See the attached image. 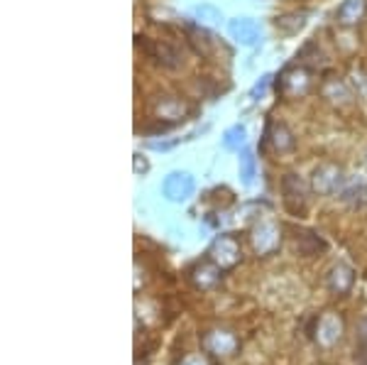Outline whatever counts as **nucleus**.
<instances>
[{
	"label": "nucleus",
	"instance_id": "obj_17",
	"mask_svg": "<svg viewBox=\"0 0 367 365\" xmlns=\"http://www.w3.org/2000/svg\"><path fill=\"white\" fill-rule=\"evenodd\" d=\"M245 142H248V128L243 126V123H235V126H230L228 131L223 133V147L225 150H238L240 147H245Z\"/></svg>",
	"mask_w": 367,
	"mask_h": 365
},
{
	"label": "nucleus",
	"instance_id": "obj_8",
	"mask_svg": "<svg viewBox=\"0 0 367 365\" xmlns=\"http://www.w3.org/2000/svg\"><path fill=\"white\" fill-rule=\"evenodd\" d=\"M220 272L223 270H220L214 260L199 262V265L191 270V282H194L196 287H201V290H211V287L220 280Z\"/></svg>",
	"mask_w": 367,
	"mask_h": 365
},
{
	"label": "nucleus",
	"instance_id": "obj_6",
	"mask_svg": "<svg viewBox=\"0 0 367 365\" xmlns=\"http://www.w3.org/2000/svg\"><path fill=\"white\" fill-rule=\"evenodd\" d=\"M228 35L233 37L238 45L253 47L260 40V25L253 17H233L228 22Z\"/></svg>",
	"mask_w": 367,
	"mask_h": 365
},
{
	"label": "nucleus",
	"instance_id": "obj_19",
	"mask_svg": "<svg viewBox=\"0 0 367 365\" xmlns=\"http://www.w3.org/2000/svg\"><path fill=\"white\" fill-rule=\"evenodd\" d=\"M194 15L199 17L201 22H209V25H218V22L223 20L220 10H218V8H214V6H199L194 10Z\"/></svg>",
	"mask_w": 367,
	"mask_h": 365
},
{
	"label": "nucleus",
	"instance_id": "obj_13",
	"mask_svg": "<svg viewBox=\"0 0 367 365\" xmlns=\"http://www.w3.org/2000/svg\"><path fill=\"white\" fill-rule=\"evenodd\" d=\"M297 251L301 255H316L318 251H326V243L313 230H299L297 233Z\"/></svg>",
	"mask_w": 367,
	"mask_h": 365
},
{
	"label": "nucleus",
	"instance_id": "obj_11",
	"mask_svg": "<svg viewBox=\"0 0 367 365\" xmlns=\"http://www.w3.org/2000/svg\"><path fill=\"white\" fill-rule=\"evenodd\" d=\"M326 282H328V287H331V292H336V295H347L352 282H355V275H352V270L347 265H336L326 275Z\"/></svg>",
	"mask_w": 367,
	"mask_h": 365
},
{
	"label": "nucleus",
	"instance_id": "obj_15",
	"mask_svg": "<svg viewBox=\"0 0 367 365\" xmlns=\"http://www.w3.org/2000/svg\"><path fill=\"white\" fill-rule=\"evenodd\" d=\"M304 25H306V15H301V13H284V15H279L277 20H274V27H277L282 35H297L299 30H304Z\"/></svg>",
	"mask_w": 367,
	"mask_h": 365
},
{
	"label": "nucleus",
	"instance_id": "obj_22",
	"mask_svg": "<svg viewBox=\"0 0 367 365\" xmlns=\"http://www.w3.org/2000/svg\"><path fill=\"white\" fill-rule=\"evenodd\" d=\"M181 365H206V363H204V360H201V358H186Z\"/></svg>",
	"mask_w": 367,
	"mask_h": 365
},
{
	"label": "nucleus",
	"instance_id": "obj_12",
	"mask_svg": "<svg viewBox=\"0 0 367 365\" xmlns=\"http://www.w3.org/2000/svg\"><path fill=\"white\" fill-rule=\"evenodd\" d=\"M206 348L216 355H230L238 348V341H235V336L228 334V331H211V334L206 336Z\"/></svg>",
	"mask_w": 367,
	"mask_h": 365
},
{
	"label": "nucleus",
	"instance_id": "obj_14",
	"mask_svg": "<svg viewBox=\"0 0 367 365\" xmlns=\"http://www.w3.org/2000/svg\"><path fill=\"white\" fill-rule=\"evenodd\" d=\"M238 170H240V181H243L245 186L253 184L255 177H257V160H255L253 150H248V147H243V150H240Z\"/></svg>",
	"mask_w": 367,
	"mask_h": 365
},
{
	"label": "nucleus",
	"instance_id": "obj_9",
	"mask_svg": "<svg viewBox=\"0 0 367 365\" xmlns=\"http://www.w3.org/2000/svg\"><path fill=\"white\" fill-rule=\"evenodd\" d=\"M343 334V321L336 314H326L318 319V329H316V338L323 345H333Z\"/></svg>",
	"mask_w": 367,
	"mask_h": 365
},
{
	"label": "nucleus",
	"instance_id": "obj_16",
	"mask_svg": "<svg viewBox=\"0 0 367 365\" xmlns=\"http://www.w3.org/2000/svg\"><path fill=\"white\" fill-rule=\"evenodd\" d=\"M340 199L347 201V204H352V206H362L367 201V179L347 181L345 189L340 191Z\"/></svg>",
	"mask_w": 367,
	"mask_h": 365
},
{
	"label": "nucleus",
	"instance_id": "obj_1",
	"mask_svg": "<svg viewBox=\"0 0 367 365\" xmlns=\"http://www.w3.org/2000/svg\"><path fill=\"white\" fill-rule=\"evenodd\" d=\"M194 191H196V181L189 172H181V170L169 172L162 181L164 199L172 201V204H184V201H189L191 196H194Z\"/></svg>",
	"mask_w": 367,
	"mask_h": 365
},
{
	"label": "nucleus",
	"instance_id": "obj_4",
	"mask_svg": "<svg viewBox=\"0 0 367 365\" xmlns=\"http://www.w3.org/2000/svg\"><path fill=\"white\" fill-rule=\"evenodd\" d=\"M209 255H211V260L220 267V270H228V267H233L235 262L240 260L238 240L230 238V235H218V238L214 240V246H211Z\"/></svg>",
	"mask_w": 367,
	"mask_h": 365
},
{
	"label": "nucleus",
	"instance_id": "obj_3",
	"mask_svg": "<svg viewBox=\"0 0 367 365\" xmlns=\"http://www.w3.org/2000/svg\"><path fill=\"white\" fill-rule=\"evenodd\" d=\"M345 177L338 165H321L313 172V191H318L321 196H336L345 189Z\"/></svg>",
	"mask_w": 367,
	"mask_h": 365
},
{
	"label": "nucleus",
	"instance_id": "obj_21",
	"mask_svg": "<svg viewBox=\"0 0 367 365\" xmlns=\"http://www.w3.org/2000/svg\"><path fill=\"white\" fill-rule=\"evenodd\" d=\"M133 162H135V174H140V172H142V174H144V172H147V170H149V162H147V160H144V157H142V155H140V152H135Z\"/></svg>",
	"mask_w": 367,
	"mask_h": 365
},
{
	"label": "nucleus",
	"instance_id": "obj_20",
	"mask_svg": "<svg viewBox=\"0 0 367 365\" xmlns=\"http://www.w3.org/2000/svg\"><path fill=\"white\" fill-rule=\"evenodd\" d=\"M269 84H272V74H264L262 79H260L257 84L253 86V91H250V98L257 100V96H264V91H267Z\"/></svg>",
	"mask_w": 367,
	"mask_h": 365
},
{
	"label": "nucleus",
	"instance_id": "obj_7",
	"mask_svg": "<svg viewBox=\"0 0 367 365\" xmlns=\"http://www.w3.org/2000/svg\"><path fill=\"white\" fill-rule=\"evenodd\" d=\"M253 246L260 255H267L279 246V230L272 221H262L260 225H255L253 230Z\"/></svg>",
	"mask_w": 367,
	"mask_h": 365
},
{
	"label": "nucleus",
	"instance_id": "obj_10",
	"mask_svg": "<svg viewBox=\"0 0 367 365\" xmlns=\"http://www.w3.org/2000/svg\"><path fill=\"white\" fill-rule=\"evenodd\" d=\"M365 13H367V0H343L336 17L340 25H355V22H360L365 17Z\"/></svg>",
	"mask_w": 367,
	"mask_h": 365
},
{
	"label": "nucleus",
	"instance_id": "obj_18",
	"mask_svg": "<svg viewBox=\"0 0 367 365\" xmlns=\"http://www.w3.org/2000/svg\"><path fill=\"white\" fill-rule=\"evenodd\" d=\"M267 140H272L274 142V147H277L279 152H289V150H294V137H292V133L287 131V126L284 123H279V126H274V137H269V133L267 135Z\"/></svg>",
	"mask_w": 367,
	"mask_h": 365
},
{
	"label": "nucleus",
	"instance_id": "obj_2",
	"mask_svg": "<svg viewBox=\"0 0 367 365\" xmlns=\"http://www.w3.org/2000/svg\"><path fill=\"white\" fill-rule=\"evenodd\" d=\"M282 201L284 209L292 216H304L308 209V191L306 184L297 174H284L282 179Z\"/></svg>",
	"mask_w": 367,
	"mask_h": 365
},
{
	"label": "nucleus",
	"instance_id": "obj_5",
	"mask_svg": "<svg viewBox=\"0 0 367 365\" xmlns=\"http://www.w3.org/2000/svg\"><path fill=\"white\" fill-rule=\"evenodd\" d=\"M144 52H147L149 59L162 66V69H179V66H181V54L177 52V47H172L164 40L149 42V45L144 47Z\"/></svg>",
	"mask_w": 367,
	"mask_h": 365
}]
</instances>
